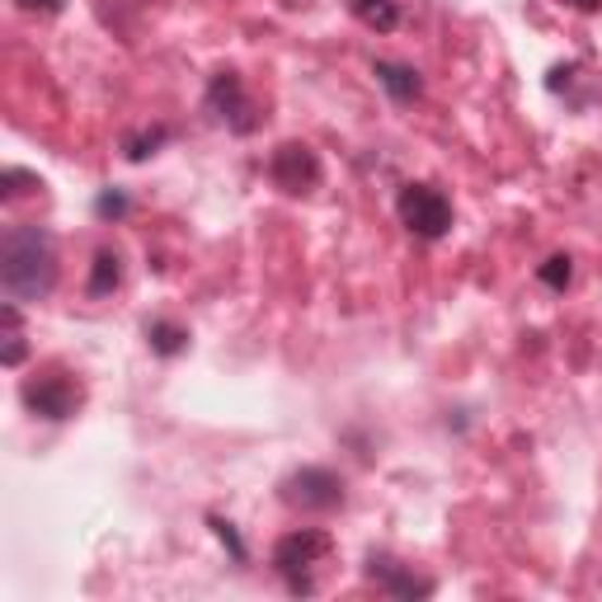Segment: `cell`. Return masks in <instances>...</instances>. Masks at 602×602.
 <instances>
[{"instance_id":"6da1fadb","label":"cell","mask_w":602,"mask_h":602,"mask_svg":"<svg viewBox=\"0 0 602 602\" xmlns=\"http://www.w3.org/2000/svg\"><path fill=\"white\" fill-rule=\"evenodd\" d=\"M0 288L10 301H42L57 288V246L42 226H10L0 236Z\"/></svg>"},{"instance_id":"7a4b0ae2","label":"cell","mask_w":602,"mask_h":602,"mask_svg":"<svg viewBox=\"0 0 602 602\" xmlns=\"http://www.w3.org/2000/svg\"><path fill=\"white\" fill-rule=\"evenodd\" d=\"M329 555H335V541L321 527H297V532L274 541V569L297 598H311L321 589V569L329 565Z\"/></svg>"},{"instance_id":"3957f363","label":"cell","mask_w":602,"mask_h":602,"mask_svg":"<svg viewBox=\"0 0 602 602\" xmlns=\"http://www.w3.org/2000/svg\"><path fill=\"white\" fill-rule=\"evenodd\" d=\"M396 212H400V226L419 240H442L452 231V203L434 184H405L396 198Z\"/></svg>"},{"instance_id":"277c9868","label":"cell","mask_w":602,"mask_h":602,"mask_svg":"<svg viewBox=\"0 0 602 602\" xmlns=\"http://www.w3.org/2000/svg\"><path fill=\"white\" fill-rule=\"evenodd\" d=\"M20 400L28 405V414L62 424V419H71V414L85 405V386L71 377V372H48V377H28Z\"/></svg>"},{"instance_id":"5b68a950","label":"cell","mask_w":602,"mask_h":602,"mask_svg":"<svg viewBox=\"0 0 602 602\" xmlns=\"http://www.w3.org/2000/svg\"><path fill=\"white\" fill-rule=\"evenodd\" d=\"M283 504H292L301 513H335L343 509V476L329 466H297L283 480Z\"/></svg>"},{"instance_id":"8992f818","label":"cell","mask_w":602,"mask_h":602,"mask_svg":"<svg viewBox=\"0 0 602 602\" xmlns=\"http://www.w3.org/2000/svg\"><path fill=\"white\" fill-rule=\"evenodd\" d=\"M268 179L288 198H306L321 189V155L306 141H278L274 155H268Z\"/></svg>"},{"instance_id":"52a82bcc","label":"cell","mask_w":602,"mask_h":602,"mask_svg":"<svg viewBox=\"0 0 602 602\" xmlns=\"http://www.w3.org/2000/svg\"><path fill=\"white\" fill-rule=\"evenodd\" d=\"M208 109L240 137H250L254 127H260V113H254L250 95H246V80H240L236 71H217V76L208 80Z\"/></svg>"},{"instance_id":"ba28073f","label":"cell","mask_w":602,"mask_h":602,"mask_svg":"<svg viewBox=\"0 0 602 602\" xmlns=\"http://www.w3.org/2000/svg\"><path fill=\"white\" fill-rule=\"evenodd\" d=\"M363 575L377 584L381 593H391V598H428V593H434V579H419L410 565H396L391 555H367Z\"/></svg>"},{"instance_id":"9c48e42d","label":"cell","mask_w":602,"mask_h":602,"mask_svg":"<svg viewBox=\"0 0 602 602\" xmlns=\"http://www.w3.org/2000/svg\"><path fill=\"white\" fill-rule=\"evenodd\" d=\"M372 76H377V85L396 99V104H414V99L424 95V76L414 66H405V62H377V66H372Z\"/></svg>"},{"instance_id":"30bf717a","label":"cell","mask_w":602,"mask_h":602,"mask_svg":"<svg viewBox=\"0 0 602 602\" xmlns=\"http://www.w3.org/2000/svg\"><path fill=\"white\" fill-rule=\"evenodd\" d=\"M123 288V254L118 250H99L95 264H90V283H85V292L90 297H113Z\"/></svg>"},{"instance_id":"8fae6325","label":"cell","mask_w":602,"mask_h":602,"mask_svg":"<svg viewBox=\"0 0 602 602\" xmlns=\"http://www.w3.org/2000/svg\"><path fill=\"white\" fill-rule=\"evenodd\" d=\"M353 20L372 28V34H396L400 28V5L396 0H353Z\"/></svg>"},{"instance_id":"7c38bea8","label":"cell","mask_w":602,"mask_h":602,"mask_svg":"<svg viewBox=\"0 0 602 602\" xmlns=\"http://www.w3.org/2000/svg\"><path fill=\"white\" fill-rule=\"evenodd\" d=\"M147 343H151V353H161V358H179L184 349H189V329L175 325V321H151Z\"/></svg>"},{"instance_id":"4fadbf2b","label":"cell","mask_w":602,"mask_h":602,"mask_svg":"<svg viewBox=\"0 0 602 602\" xmlns=\"http://www.w3.org/2000/svg\"><path fill=\"white\" fill-rule=\"evenodd\" d=\"M165 141H170V127H165V123H155V127H141V133H127V137H123V155H127V161H133V165H141V161H147V155H155V151H161Z\"/></svg>"},{"instance_id":"5bb4252c","label":"cell","mask_w":602,"mask_h":602,"mask_svg":"<svg viewBox=\"0 0 602 602\" xmlns=\"http://www.w3.org/2000/svg\"><path fill=\"white\" fill-rule=\"evenodd\" d=\"M0 325H5V367H20L24 363V321H20V301H5L0 306Z\"/></svg>"},{"instance_id":"9a60e30c","label":"cell","mask_w":602,"mask_h":602,"mask_svg":"<svg viewBox=\"0 0 602 602\" xmlns=\"http://www.w3.org/2000/svg\"><path fill=\"white\" fill-rule=\"evenodd\" d=\"M537 278L547 283L551 292H565L569 283H575V260H569V254H551V260L537 268Z\"/></svg>"},{"instance_id":"2e32d148","label":"cell","mask_w":602,"mask_h":602,"mask_svg":"<svg viewBox=\"0 0 602 602\" xmlns=\"http://www.w3.org/2000/svg\"><path fill=\"white\" fill-rule=\"evenodd\" d=\"M208 523H212V532H217V541H222V547H226V551H231V555H236V561H240V565H246V561H250V551H246V541H240V532H236V527H231V523H226V518H217V513H212V518H208Z\"/></svg>"},{"instance_id":"e0dca14e","label":"cell","mask_w":602,"mask_h":602,"mask_svg":"<svg viewBox=\"0 0 602 602\" xmlns=\"http://www.w3.org/2000/svg\"><path fill=\"white\" fill-rule=\"evenodd\" d=\"M127 208H133V203H127V193H123V189H109V193H99V203H95V212H99V217H104V222H118V217H127Z\"/></svg>"},{"instance_id":"ac0fdd59","label":"cell","mask_w":602,"mask_h":602,"mask_svg":"<svg viewBox=\"0 0 602 602\" xmlns=\"http://www.w3.org/2000/svg\"><path fill=\"white\" fill-rule=\"evenodd\" d=\"M24 14H42V20H52V14L66 10V0H14Z\"/></svg>"},{"instance_id":"d6986e66","label":"cell","mask_w":602,"mask_h":602,"mask_svg":"<svg viewBox=\"0 0 602 602\" xmlns=\"http://www.w3.org/2000/svg\"><path fill=\"white\" fill-rule=\"evenodd\" d=\"M569 10H579V14H598L602 10V0H565Z\"/></svg>"}]
</instances>
